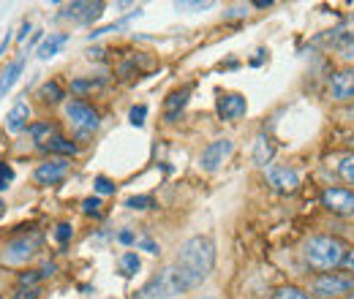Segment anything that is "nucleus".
I'll use <instances>...</instances> for the list:
<instances>
[{
	"mask_svg": "<svg viewBox=\"0 0 354 299\" xmlns=\"http://www.w3.org/2000/svg\"><path fill=\"white\" fill-rule=\"evenodd\" d=\"M11 299H39V289H19Z\"/></svg>",
	"mask_w": 354,
	"mask_h": 299,
	"instance_id": "34",
	"label": "nucleus"
},
{
	"mask_svg": "<svg viewBox=\"0 0 354 299\" xmlns=\"http://www.w3.org/2000/svg\"><path fill=\"white\" fill-rule=\"evenodd\" d=\"M55 237H57V242H68V240L74 237V229H71L68 223H60L57 231H55Z\"/></svg>",
	"mask_w": 354,
	"mask_h": 299,
	"instance_id": "30",
	"label": "nucleus"
},
{
	"mask_svg": "<svg viewBox=\"0 0 354 299\" xmlns=\"http://www.w3.org/2000/svg\"><path fill=\"white\" fill-rule=\"evenodd\" d=\"M232 150H234V142H232V139H216V142H210V144L202 150V158H199L202 169L216 171L223 161L232 155Z\"/></svg>",
	"mask_w": 354,
	"mask_h": 299,
	"instance_id": "7",
	"label": "nucleus"
},
{
	"mask_svg": "<svg viewBox=\"0 0 354 299\" xmlns=\"http://www.w3.org/2000/svg\"><path fill=\"white\" fill-rule=\"evenodd\" d=\"M101 11H104V3H85V0H77V3H68V6L60 11V19L93 22L95 17H101Z\"/></svg>",
	"mask_w": 354,
	"mask_h": 299,
	"instance_id": "10",
	"label": "nucleus"
},
{
	"mask_svg": "<svg viewBox=\"0 0 354 299\" xmlns=\"http://www.w3.org/2000/svg\"><path fill=\"white\" fill-rule=\"evenodd\" d=\"M55 272V264H44V269H41V278H49Z\"/></svg>",
	"mask_w": 354,
	"mask_h": 299,
	"instance_id": "41",
	"label": "nucleus"
},
{
	"mask_svg": "<svg viewBox=\"0 0 354 299\" xmlns=\"http://www.w3.org/2000/svg\"><path fill=\"white\" fill-rule=\"evenodd\" d=\"M330 95L333 101H352L354 98V68H344L333 74L330 79Z\"/></svg>",
	"mask_w": 354,
	"mask_h": 299,
	"instance_id": "12",
	"label": "nucleus"
},
{
	"mask_svg": "<svg viewBox=\"0 0 354 299\" xmlns=\"http://www.w3.org/2000/svg\"><path fill=\"white\" fill-rule=\"evenodd\" d=\"M120 269H123L126 278H131L133 272H139V256H136V253H123V258H120Z\"/></svg>",
	"mask_w": 354,
	"mask_h": 299,
	"instance_id": "24",
	"label": "nucleus"
},
{
	"mask_svg": "<svg viewBox=\"0 0 354 299\" xmlns=\"http://www.w3.org/2000/svg\"><path fill=\"white\" fill-rule=\"evenodd\" d=\"M68 41V36L66 33H52L49 39H44L41 41V46H39V57L41 60H49V57H55L57 52H60V46Z\"/></svg>",
	"mask_w": 354,
	"mask_h": 299,
	"instance_id": "18",
	"label": "nucleus"
},
{
	"mask_svg": "<svg viewBox=\"0 0 354 299\" xmlns=\"http://www.w3.org/2000/svg\"><path fill=\"white\" fill-rule=\"evenodd\" d=\"M118 240H120L123 245H131V242H133V231H129V229H123V231L118 234Z\"/></svg>",
	"mask_w": 354,
	"mask_h": 299,
	"instance_id": "38",
	"label": "nucleus"
},
{
	"mask_svg": "<svg viewBox=\"0 0 354 299\" xmlns=\"http://www.w3.org/2000/svg\"><path fill=\"white\" fill-rule=\"evenodd\" d=\"M41 231H30V234H19L14 237L8 245H6V253H3V261L6 264H22L28 258L36 256V251L41 248Z\"/></svg>",
	"mask_w": 354,
	"mask_h": 299,
	"instance_id": "4",
	"label": "nucleus"
},
{
	"mask_svg": "<svg viewBox=\"0 0 354 299\" xmlns=\"http://www.w3.org/2000/svg\"><path fill=\"white\" fill-rule=\"evenodd\" d=\"M39 95H41L44 101H49V104H55V101H60V98H63V90H60L57 82H46V85L39 90Z\"/></svg>",
	"mask_w": 354,
	"mask_h": 299,
	"instance_id": "23",
	"label": "nucleus"
},
{
	"mask_svg": "<svg viewBox=\"0 0 354 299\" xmlns=\"http://www.w3.org/2000/svg\"><path fill=\"white\" fill-rule=\"evenodd\" d=\"M267 182L278 193H295L300 185V174L297 169H289V166H267Z\"/></svg>",
	"mask_w": 354,
	"mask_h": 299,
	"instance_id": "9",
	"label": "nucleus"
},
{
	"mask_svg": "<svg viewBox=\"0 0 354 299\" xmlns=\"http://www.w3.org/2000/svg\"><path fill=\"white\" fill-rule=\"evenodd\" d=\"M341 267H344L346 272H352V275H354V251H349V253L344 256V261H341Z\"/></svg>",
	"mask_w": 354,
	"mask_h": 299,
	"instance_id": "37",
	"label": "nucleus"
},
{
	"mask_svg": "<svg viewBox=\"0 0 354 299\" xmlns=\"http://www.w3.org/2000/svg\"><path fill=\"white\" fill-rule=\"evenodd\" d=\"M46 153H57V155H74L77 153V144H71L68 139H60V136H55L49 144L44 147Z\"/></svg>",
	"mask_w": 354,
	"mask_h": 299,
	"instance_id": "21",
	"label": "nucleus"
},
{
	"mask_svg": "<svg viewBox=\"0 0 354 299\" xmlns=\"http://www.w3.org/2000/svg\"><path fill=\"white\" fill-rule=\"evenodd\" d=\"M338 174H341V180H344V182L354 185V155L344 158V161L338 164Z\"/></svg>",
	"mask_w": 354,
	"mask_h": 299,
	"instance_id": "25",
	"label": "nucleus"
},
{
	"mask_svg": "<svg viewBox=\"0 0 354 299\" xmlns=\"http://www.w3.org/2000/svg\"><path fill=\"white\" fill-rule=\"evenodd\" d=\"M322 204H324L333 215L352 218L354 215V191H346V188H327V191L322 193Z\"/></svg>",
	"mask_w": 354,
	"mask_h": 299,
	"instance_id": "6",
	"label": "nucleus"
},
{
	"mask_svg": "<svg viewBox=\"0 0 354 299\" xmlns=\"http://www.w3.org/2000/svg\"><path fill=\"white\" fill-rule=\"evenodd\" d=\"M272 299H313V297L306 294L303 289H297V286H281V289L272 294Z\"/></svg>",
	"mask_w": 354,
	"mask_h": 299,
	"instance_id": "22",
	"label": "nucleus"
},
{
	"mask_svg": "<svg viewBox=\"0 0 354 299\" xmlns=\"http://www.w3.org/2000/svg\"><path fill=\"white\" fill-rule=\"evenodd\" d=\"M3 213H6V204H3V199H0V218H3Z\"/></svg>",
	"mask_w": 354,
	"mask_h": 299,
	"instance_id": "43",
	"label": "nucleus"
},
{
	"mask_svg": "<svg viewBox=\"0 0 354 299\" xmlns=\"http://www.w3.org/2000/svg\"><path fill=\"white\" fill-rule=\"evenodd\" d=\"M11 180H14V169L8 164H0V191H6Z\"/></svg>",
	"mask_w": 354,
	"mask_h": 299,
	"instance_id": "28",
	"label": "nucleus"
},
{
	"mask_svg": "<svg viewBox=\"0 0 354 299\" xmlns=\"http://www.w3.org/2000/svg\"><path fill=\"white\" fill-rule=\"evenodd\" d=\"M66 117L71 120V126H74V131L80 133V136H88V133H93V131L98 128V112L93 109V106H88L85 101H71L68 106H66Z\"/></svg>",
	"mask_w": 354,
	"mask_h": 299,
	"instance_id": "5",
	"label": "nucleus"
},
{
	"mask_svg": "<svg viewBox=\"0 0 354 299\" xmlns=\"http://www.w3.org/2000/svg\"><path fill=\"white\" fill-rule=\"evenodd\" d=\"M8 41H11V36H8V33H6V39H3V41H0V57H3V52H6V46H8Z\"/></svg>",
	"mask_w": 354,
	"mask_h": 299,
	"instance_id": "42",
	"label": "nucleus"
},
{
	"mask_svg": "<svg viewBox=\"0 0 354 299\" xmlns=\"http://www.w3.org/2000/svg\"><path fill=\"white\" fill-rule=\"evenodd\" d=\"M352 299H354V294H352Z\"/></svg>",
	"mask_w": 354,
	"mask_h": 299,
	"instance_id": "45",
	"label": "nucleus"
},
{
	"mask_svg": "<svg viewBox=\"0 0 354 299\" xmlns=\"http://www.w3.org/2000/svg\"><path fill=\"white\" fill-rule=\"evenodd\" d=\"M216 109H218L221 120H240L245 115L248 104H245V98L240 93H223L221 98H218V104H216Z\"/></svg>",
	"mask_w": 354,
	"mask_h": 299,
	"instance_id": "11",
	"label": "nucleus"
},
{
	"mask_svg": "<svg viewBox=\"0 0 354 299\" xmlns=\"http://www.w3.org/2000/svg\"><path fill=\"white\" fill-rule=\"evenodd\" d=\"M156 202H153V196H131V199H126V207H131V210H150Z\"/></svg>",
	"mask_w": 354,
	"mask_h": 299,
	"instance_id": "26",
	"label": "nucleus"
},
{
	"mask_svg": "<svg viewBox=\"0 0 354 299\" xmlns=\"http://www.w3.org/2000/svg\"><path fill=\"white\" fill-rule=\"evenodd\" d=\"M101 85V82H74V90H77V93H82V90H93V87H98Z\"/></svg>",
	"mask_w": 354,
	"mask_h": 299,
	"instance_id": "39",
	"label": "nucleus"
},
{
	"mask_svg": "<svg viewBox=\"0 0 354 299\" xmlns=\"http://www.w3.org/2000/svg\"><path fill=\"white\" fill-rule=\"evenodd\" d=\"M39 278H41V272H25V275H19V286H22V289H25V286L33 289V283H36Z\"/></svg>",
	"mask_w": 354,
	"mask_h": 299,
	"instance_id": "33",
	"label": "nucleus"
},
{
	"mask_svg": "<svg viewBox=\"0 0 354 299\" xmlns=\"http://www.w3.org/2000/svg\"><path fill=\"white\" fill-rule=\"evenodd\" d=\"M139 17H142V11L136 8V11H131L126 19H120V22H112V25H104V28L93 30V33H90V39H98V36H104V33H115V30H126V28L131 25L133 19H139Z\"/></svg>",
	"mask_w": 354,
	"mask_h": 299,
	"instance_id": "20",
	"label": "nucleus"
},
{
	"mask_svg": "<svg viewBox=\"0 0 354 299\" xmlns=\"http://www.w3.org/2000/svg\"><path fill=\"white\" fill-rule=\"evenodd\" d=\"M22 68H25V55L19 57V60H14L3 74H0V98L14 87V82H17V77L22 74Z\"/></svg>",
	"mask_w": 354,
	"mask_h": 299,
	"instance_id": "16",
	"label": "nucleus"
},
{
	"mask_svg": "<svg viewBox=\"0 0 354 299\" xmlns=\"http://www.w3.org/2000/svg\"><path fill=\"white\" fill-rule=\"evenodd\" d=\"M145 115H147V106H133L131 112H129L131 126H142V123H145Z\"/></svg>",
	"mask_w": 354,
	"mask_h": 299,
	"instance_id": "29",
	"label": "nucleus"
},
{
	"mask_svg": "<svg viewBox=\"0 0 354 299\" xmlns=\"http://www.w3.org/2000/svg\"><path fill=\"white\" fill-rule=\"evenodd\" d=\"M177 11H205V8H210V3H175Z\"/></svg>",
	"mask_w": 354,
	"mask_h": 299,
	"instance_id": "31",
	"label": "nucleus"
},
{
	"mask_svg": "<svg viewBox=\"0 0 354 299\" xmlns=\"http://www.w3.org/2000/svg\"><path fill=\"white\" fill-rule=\"evenodd\" d=\"M28 33H30V25L25 22V25H22V33L17 36V41H25V39H28Z\"/></svg>",
	"mask_w": 354,
	"mask_h": 299,
	"instance_id": "40",
	"label": "nucleus"
},
{
	"mask_svg": "<svg viewBox=\"0 0 354 299\" xmlns=\"http://www.w3.org/2000/svg\"><path fill=\"white\" fill-rule=\"evenodd\" d=\"M28 117H30V106L25 101H17L11 106V112L6 115V128L11 131V133H19V131L28 126Z\"/></svg>",
	"mask_w": 354,
	"mask_h": 299,
	"instance_id": "14",
	"label": "nucleus"
},
{
	"mask_svg": "<svg viewBox=\"0 0 354 299\" xmlns=\"http://www.w3.org/2000/svg\"><path fill=\"white\" fill-rule=\"evenodd\" d=\"M66 174H68V161H66V158H52V161H44V164L36 169V182H39V185H55V182H60Z\"/></svg>",
	"mask_w": 354,
	"mask_h": 299,
	"instance_id": "13",
	"label": "nucleus"
},
{
	"mask_svg": "<svg viewBox=\"0 0 354 299\" xmlns=\"http://www.w3.org/2000/svg\"><path fill=\"white\" fill-rule=\"evenodd\" d=\"M272 155H275V144H272V139L259 136V139L254 142V161H257L259 166H267V164L272 161Z\"/></svg>",
	"mask_w": 354,
	"mask_h": 299,
	"instance_id": "17",
	"label": "nucleus"
},
{
	"mask_svg": "<svg viewBox=\"0 0 354 299\" xmlns=\"http://www.w3.org/2000/svg\"><path fill=\"white\" fill-rule=\"evenodd\" d=\"M202 299H213V297H202Z\"/></svg>",
	"mask_w": 354,
	"mask_h": 299,
	"instance_id": "44",
	"label": "nucleus"
},
{
	"mask_svg": "<svg viewBox=\"0 0 354 299\" xmlns=\"http://www.w3.org/2000/svg\"><path fill=\"white\" fill-rule=\"evenodd\" d=\"M344 256H346V248L335 237L319 234V237H310L308 242H306V261H308L313 269H319V272H327V269L341 267Z\"/></svg>",
	"mask_w": 354,
	"mask_h": 299,
	"instance_id": "2",
	"label": "nucleus"
},
{
	"mask_svg": "<svg viewBox=\"0 0 354 299\" xmlns=\"http://www.w3.org/2000/svg\"><path fill=\"white\" fill-rule=\"evenodd\" d=\"M136 245H139V248H145V251H147V253H158V245H156V242H153V240H147V237H145V240H139V242H136Z\"/></svg>",
	"mask_w": 354,
	"mask_h": 299,
	"instance_id": "35",
	"label": "nucleus"
},
{
	"mask_svg": "<svg viewBox=\"0 0 354 299\" xmlns=\"http://www.w3.org/2000/svg\"><path fill=\"white\" fill-rule=\"evenodd\" d=\"M93 185H95V193H98V196L115 193V182H112V180H106V177H95V180H93Z\"/></svg>",
	"mask_w": 354,
	"mask_h": 299,
	"instance_id": "27",
	"label": "nucleus"
},
{
	"mask_svg": "<svg viewBox=\"0 0 354 299\" xmlns=\"http://www.w3.org/2000/svg\"><path fill=\"white\" fill-rule=\"evenodd\" d=\"M213 264H216V248L207 237H191L180 245L175 258V267L183 272V278L188 280L191 289H196L210 272H213Z\"/></svg>",
	"mask_w": 354,
	"mask_h": 299,
	"instance_id": "1",
	"label": "nucleus"
},
{
	"mask_svg": "<svg viewBox=\"0 0 354 299\" xmlns=\"http://www.w3.org/2000/svg\"><path fill=\"white\" fill-rule=\"evenodd\" d=\"M101 199H85L82 202V210H85V215H101Z\"/></svg>",
	"mask_w": 354,
	"mask_h": 299,
	"instance_id": "32",
	"label": "nucleus"
},
{
	"mask_svg": "<svg viewBox=\"0 0 354 299\" xmlns=\"http://www.w3.org/2000/svg\"><path fill=\"white\" fill-rule=\"evenodd\" d=\"M185 291H191V286H188V280L183 278V272L177 269L175 264H169V267H164L147 286H145V297L147 299H172L177 294H185Z\"/></svg>",
	"mask_w": 354,
	"mask_h": 299,
	"instance_id": "3",
	"label": "nucleus"
},
{
	"mask_svg": "<svg viewBox=\"0 0 354 299\" xmlns=\"http://www.w3.org/2000/svg\"><path fill=\"white\" fill-rule=\"evenodd\" d=\"M245 14H248V8H245V6H237V8H229L223 17H226V19H232V17H245Z\"/></svg>",
	"mask_w": 354,
	"mask_h": 299,
	"instance_id": "36",
	"label": "nucleus"
},
{
	"mask_svg": "<svg viewBox=\"0 0 354 299\" xmlns=\"http://www.w3.org/2000/svg\"><path fill=\"white\" fill-rule=\"evenodd\" d=\"M188 95H191V87H183V90H175V93L167 98V104H164V117H167L169 123L183 112V106L188 104Z\"/></svg>",
	"mask_w": 354,
	"mask_h": 299,
	"instance_id": "15",
	"label": "nucleus"
},
{
	"mask_svg": "<svg viewBox=\"0 0 354 299\" xmlns=\"http://www.w3.org/2000/svg\"><path fill=\"white\" fill-rule=\"evenodd\" d=\"M55 131H57V128H55L52 123H36V126H30V128H28V133L36 139V144L46 147V144L55 139Z\"/></svg>",
	"mask_w": 354,
	"mask_h": 299,
	"instance_id": "19",
	"label": "nucleus"
},
{
	"mask_svg": "<svg viewBox=\"0 0 354 299\" xmlns=\"http://www.w3.org/2000/svg\"><path fill=\"white\" fill-rule=\"evenodd\" d=\"M354 289V280L352 278H341V275H324V278H319L313 286H310V291L316 294V297H338V294H346V291H352Z\"/></svg>",
	"mask_w": 354,
	"mask_h": 299,
	"instance_id": "8",
	"label": "nucleus"
}]
</instances>
